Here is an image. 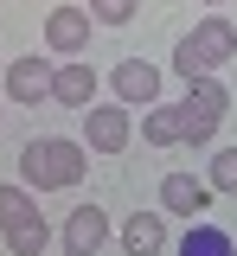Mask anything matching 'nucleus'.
<instances>
[{
	"label": "nucleus",
	"mask_w": 237,
	"mask_h": 256,
	"mask_svg": "<svg viewBox=\"0 0 237 256\" xmlns=\"http://www.w3.org/2000/svg\"><path fill=\"white\" fill-rule=\"evenodd\" d=\"M231 58H237V26L224 13H205L199 26H186V38L173 45V77L199 84V77H212L218 64H231Z\"/></svg>",
	"instance_id": "f257e3e1"
},
{
	"label": "nucleus",
	"mask_w": 237,
	"mask_h": 256,
	"mask_svg": "<svg viewBox=\"0 0 237 256\" xmlns=\"http://www.w3.org/2000/svg\"><path fill=\"white\" fill-rule=\"evenodd\" d=\"M84 166H90V148L84 141H64V134H38L20 148V180H32L45 192H64L84 180Z\"/></svg>",
	"instance_id": "f03ea898"
},
{
	"label": "nucleus",
	"mask_w": 237,
	"mask_h": 256,
	"mask_svg": "<svg viewBox=\"0 0 237 256\" xmlns=\"http://www.w3.org/2000/svg\"><path fill=\"white\" fill-rule=\"evenodd\" d=\"M231 116V90L218 84V77H199V84H186V148H205L218 122Z\"/></svg>",
	"instance_id": "7ed1b4c3"
},
{
	"label": "nucleus",
	"mask_w": 237,
	"mask_h": 256,
	"mask_svg": "<svg viewBox=\"0 0 237 256\" xmlns=\"http://www.w3.org/2000/svg\"><path fill=\"white\" fill-rule=\"evenodd\" d=\"M128 134H135V122H128L122 102H96V109H84V148H90V154H122Z\"/></svg>",
	"instance_id": "20e7f679"
},
{
	"label": "nucleus",
	"mask_w": 237,
	"mask_h": 256,
	"mask_svg": "<svg viewBox=\"0 0 237 256\" xmlns=\"http://www.w3.org/2000/svg\"><path fill=\"white\" fill-rule=\"evenodd\" d=\"M109 90H116L122 109H154V102H160V70L148 58H122L109 70Z\"/></svg>",
	"instance_id": "39448f33"
},
{
	"label": "nucleus",
	"mask_w": 237,
	"mask_h": 256,
	"mask_svg": "<svg viewBox=\"0 0 237 256\" xmlns=\"http://www.w3.org/2000/svg\"><path fill=\"white\" fill-rule=\"evenodd\" d=\"M96 90L102 70H90V58H64L52 77V102H64V109H96Z\"/></svg>",
	"instance_id": "423d86ee"
},
{
	"label": "nucleus",
	"mask_w": 237,
	"mask_h": 256,
	"mask_svg": "<svg viewBox=\"0 0 237 256\" xmlns=\"http://www.w3.org/2000/svg\"><path fill=\"white\" fill-rule=\"evenodd\" d=\"M205 205H212L205 173H167V180H160V212H173V218H186V224H199Z\"/></svg>",
	"instance_id": "0eeeda50"
},
{
	"label": "nucleus",
	"mask_w": 237,
	"mask_h": 256,
	"mask_svg": "<svg viewBox=\"0 0 237 256\" xmlns=\"http://www.w3.org/2000/svg\"><path fill=\"white\" fill-rule=\"evenodd\" d=\"M90 6H52L45 13V45L64 52V58H84V38H90Z\"/></svg>",
	"instance_id": "6e6552de"
},
{
	"label": "nucleus",
	"mask_w": 237,
	"mask_h": 256,
	"mask_svg": "<svg viewBox=\"0 0 237 256\" xmlns=\"http://www.w3.org/2000/svg\"><path fill=\"white\" fill-rule=\"evenodd\" d=\"M102 244H109V212L84 198V205L64 218V250H70V256H96Z\"/></svg>",
	"instance_id": "1a4fd4ad"
},
{
	"label": "nucleus",
	"mask_w": 237,
	"mask_h": 256,
	"mask_svg": "<svg viewBox=\"0 0 237 256\" xmlns=\"http://www.w3.org/2000/svg\"><path fill=\"white\" fill-rule=\"evenodd\" d=\"M52 77H58V70L45 58H13L6 64V96L26 102V109H32V102H52Z\"/></svg>",
	"instance_id": "9d476101"
},
{
	"label": "nucleus",
	"mask_w": 237,
	"mask_h": 256,
	"mask_svg": "<svg viewBox=\"0 0 237 256\" xmlns=\"http://www.w3.org/2000/svg\"><path fill=\"white\" fill-rule=\"evenodd\" d=\"M116 237H122L128 256H160V250H167V218H160V212H128Z\"/></svg>",
	"instance_id": "9b49d317"
},
{
	"label": "nucleus",
	"mask_w": 237,
	"mask_h": 256,
	"mask_svg": "<svg viewBox=\"0 0 237 256\" xmlns=\"http://www.w3.org/2000/svg\"><path fill=\"white\" fill-rule=\"evenodd\" d=\"M141 141L148 148H180L186 141V102H154L141 116Z\"/></svg>",
	"instance_id": "f8f14e48"
},
{
	"label": "nucleus",
	"mask_w": 237,
	"mask_h": 256,
	"mask_svg": "<svg viewBox=\"0 0 237 256\" xmlns=\"http://www.w3.org/2000/svg\"><path fill=\"white\" fill-rule=\"evenodd\" d=\"M38 218H45V212L32 205V192L6 180V186H0V237H13V230H26V224H38Z\"/></svg>",
	"instance_id": "ddd939ff"
},
{
	"label": "nucleus",
	"mask_w": 237,
	"mask_h": 256,
	"mask_svg": "<svg viewBox=\"0 0 237 256\" xmlns=\"http://www.w3.org/2000/svg\"><path fill=\"white\" fill-rule=\"evenodd\" d=\"M180 256H237L231 230H218V224H192V230H180Z\"/></svg>",
	"instance_id": "4468645a"
},
{
	"label": "nucleus",
	"mask_w": 237,
	"mask_h": 256,
	"mask_svg": "<svg viewBox=\"0 0 237 256\" xmlns=\"http://www.w3.org/2000/svg\"><path fill=\"white\" fill-rule=\"evenodd\" d=\"M205 186H212V192H237V148H218V154H212Z\"/></svg>",
	"instance_id": "2eb2a0df"
},
{
	"label": "nucleus",
	"mask_w": 237,
	"mask_h": 256,
	"mask_svg": "<svg viewBox=\"0 0 237 256\" xmlns=\"http://www.w3.org/2000/svg\"><path fill=\"white\" fill-rule=\"evenodd\" d=\"M135 6L141 0H90V20H96V26H128Z\"/></svg>",
	"instance_id": "dca6fc26"
},
{
	"label": "nucleus",
	"mask_w": 237,
	"mask_h": 256,
	"mask_svg": "<svg viewBox=\"0 0 237 256\" xmlns=\"http://www.w3.org/2000/svg\"><path fill=\"white\" fill-rule=\"evenodd\" d=\"M199 6H224V0H199Z\"/></svg>",
	"instance_id": "f3484780"
}]
</instances>
